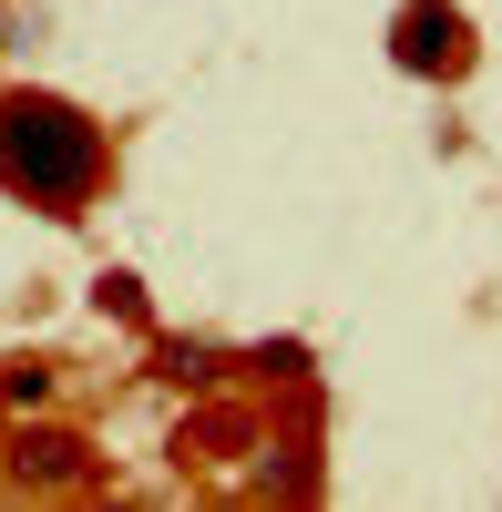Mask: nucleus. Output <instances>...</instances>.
<instances>
[{
	"label": "nucleus",
	"instance_id": "1",
	"mask_svg": "<svg viewBox=\"0 0 502 512\" xmlns=\"http://www.w3.org/2000/svg\"><path fill=\"white\" fill-rule=\"evenodd\" d=\"M113 175V144H103V123L62 103V93H0V185H11L21 205H41V216H82V205L103 195Z\"/></svg>",
	"mask_w": 502,
	"mask_h": 512
},
{
	"label": "nucleus",
	"instance_id": "9",
	"mask_svg": "<svg viewBox=\"0 0 502 512\" xmlns=\"http://www.w3.org/2000/svg\"><path fill=\"white\" fill-rule=\"evenodd\" d=\"M0 400H11V410H41V400H52V369H41V359H11V369H0Z\"/></svg>",
	"mask_w": 502,
	"mask_h": 512
},
{
	"label": "nucleus",
	"instance_id": "5",
	"mask_svg": "<svg viewBox=\"0 0 502 512\" xmlns=\"http://www.w3.org/2000/svg\"><path fill=\"white\" fill-rule=\"evenodd\" d=\"M154 369L185 379V390H216V379H226V359L205 349V338H154Z\"/></svg>",
	"mask_w": 502,
	"mask_h": 512
},
{
	"label": "nucleus",
	"instance_id": "4",
	"mask_svg": "<svg viewBox=\"0 0 502 512\" xmlns=\"http://www.w3.org/2000/svg\"><path fill=\"white\" fill-rule=\"evenodd\" d=\"M236 451H257V420H246V410H195L185 431H175L185 472H216V461H236Z\"/></svg>",
	"mask_w": 502,
	"mask_h": 512
},
{
	"label": "nucleus",
	"instance_id": "6",
	"mask_svg": "<svg viewBox=\"0 0 502 512\" xmlns=\"http://www.w3.org/2000/svg\"><path fill=\"white\" fill-rule=\"evenodd\" d=\"M93 308H103V318H123V328H154L144 277H123V267H103V277H93Z\"/></svg>",
	"mask_w": 502,
	"mask_h": 512
},
{
	"label": "nucleus",
	"instance_id": "8",
	"mask_svg": "<svg viewBox=\"0 0 502 512\" xmlns=\"http://www.w3.org/2000/svg\"><path fill=\"white\" fill-rule=\"evenodd\" d=\"M246 369L277 379V390H308V349H298V338H257V349H246Z\"/></svg>",
	"mask_w": 502,
	"mask_h": 512
},
{
	"label": "nucleus",
	"instance_id": "2",
	"mask_svg": "<svg viewBox=\"0 0 502 512\" xmlns=\"http://www.w3.org/2000/svg\"><path fill=\"white\" fill-rule=\"evenodd\" d=\"M390 62L410 82H462L472 72V11L462 0H400L390 11Z\"/></svg>",
	"mask_w": 502,
	"mask_h": 512
},
{
	"label": "nucleus",
	"instance_id": "3",
	"mask_svg": "<svg viewBox=\"0 0 502 512\" xmlns=\"http://www.w3.org/2000/svg\"><path fill=\"white\" fill-rule=\"evenodd\" d=\"M0 472H11L21 492H72V482H93V441L52 431V420H21L11 451H0Z\"/></svg>",
	"mask_w": 502,
	"mask_h": 512
},
{
	"label": "nucleus",
	"instance_id": "7",
	"mask_svg": "<svg viewBox=\"0 0 502 512\" xmlns=\"http://www.w3.org/2000/svg\"><path fill=\"white\" fill-rule=\"evenodd\" d=\"M267 482H277L287 502H318V451H308V441H267Z\"/></svg>",
	"mask_w": 502,
	"mask_h": 512
}]
</instances>
